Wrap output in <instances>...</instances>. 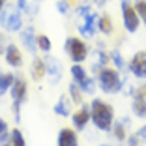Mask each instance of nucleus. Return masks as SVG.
<instances>
[{
	"label": "nucleus",
	"mask_w": 146,
	"mask_h": 146,
	"mask_svg": "<svg viewBox=\"0 0 146 146\" xmlns=\"http://www.w3.org/2000/svg\"><path fill=\"white\" fill-rule=\"evenodd\" d=\"M133 6H135V9H137L141 21H144V25H146V0H137Z\"/></svg>",
	"instance_id": "28"
},
{
	"label": "nucleus",
	"mask_w": 146,
	"mask_h": 146,
	"mask_svg": "<svg viewBox=\"0 0 146 146\" xmlns=\"http://www.w3.org/2000/svg\"><path fill=\"white\" fill-rule=\"evenodd\" d=\"M13 81H15V77H13L11 73H0V86L4 88V92L11 88Z\"/></svg>",
	"instance_id": "27"
},
{
	"label": "nucleus",
	"mask_w": 146,
	"mask_h": 146,
	"mask_svg": "<svg viewBox=\"0 0 146 146\" xmlns=\"http://www.w3.org/2000/svg\"><path fill=\"white\" fill-rule=\"evenodd\" d=\"M131 109H133V114L139 116V118H144L146 116V86H141V88L135 90Z\"/></svg>",
	"instance_id": "11"
},
{
	"label": "nucleus",
	"mask_w": 146,
	"mask_h": 146,
	"mask_svg": "<svg viewBox=\"0 0 146 146\" xmlns=\"http://www.w3.org/2000/svg\"><path fill=\"white\" fill-rule=\"evenodd\" d=\"M56 9H58V13H62V15H68L69 9H71L69 0H56Z\"/></svg>",
	"instance_id": "29"
},
{
	"label": "nucleus",
	"mask_w": 146,
	"mask_h": 146,
	"mask_svg": "<svg viewBox=\"0 0 146 146\" xmlns=\"http://www.w3.org/2000/svg\"><path fill=\"white\" fill-rule=\"evenodd\" d=\"M2 94H4V88H2V86H0V99H2Z\"/></svg>",
	"instance_id": "34"
},
{
	"label": "nucleus",
	"mask_w": 146,
	"mask_h": 146,
	"mask_svg": "<svg viewBox=\"0 0 146 146\" xmlns=\"http://www.w3.org/2000/svg\"><path fill=\"white\" fill-rule=\"evenodd\" d=\"M64 49H66V54L75 64H81V62H84L88 58V45L81 38H77V36H71V38L66 39Z\"/></svg>",
	"instance_id": "6"
},
{
	"label": "nucleus",
	"mask_w": 146,
	"mask_h": 146,
	"mask_svg": "<svg viewBox=\"0 0 146 146\" xmlns=\"http://www.w3.org/2000/svg\"><path fill=\"white\" fill-rule=\"evenodd\" d=\"M101 146H114V144H101Z\"/></svg>",
	"instance_id": "35"
},
{
	"label": "nucleus",
	"mask_w": 146,
	"mask_h": 146,
	"mask_svg": "<svg viewBox=\"0 0 146 146\" xmlns=\"http://www.w3.org/2000/svg\"><path fill=\"white\" fill-rule=\"evenodd\" d=\"M137 137L141 139V142H144V144H146V125H142V127L137 131Z\"/></svg>",
	"instance_id": "31"
},
{
	"label": "nucleus",
	"mask_w": 146,
	"mask_h": 146,
	"mask_svg": "<svg viewBox=\"0 0 146 146\" xmlns=\"http://www.w3.org/2000/svg\"><path fill=\"white\" fill-rule=\"evenodd\" d=\"M19 36H21L23 47L30 52V54H36V51H38V36H36L34 28H32V26H28V28H21V34H19Z\"/></svg>",
	"instance_id": "12"
},
{
	"label": "nucleus",
	"mask_w": 146,
	"mask_h": 146,
	"mask_svg": "<svg viewBox=\"0 0 146 146\" xmlns=\"http://www.w3.org/2000/svg\"><path fill=\"white\" fill-rule=\"evenodd\" d=\"M4 56H6L8 66H11V68H21L23 66V54H21V51H19L17 45L8 43L6 49H4Z\"/></svg>",
	"instance_id": "14"
},
{
	"label": "nucleus",
	"mask_w": 146,
	"mask_h": 146,
	"mask_svg": "<svg viewBox=\"0 0 146 146\" xmlns=\"http://www.w3.org/2000/svg\"><path fill=\"white\" fill-rule=\"evenodd\" d=\"M15 2H17V8L21 13H25L28 17H34L39 9V2L41 0H15Z\"/></svg>",
	"instance_id": "16"
},
{
	"label": "nucleus",
	"mask_w": 146,
	"mask_h": 146,
	"mask_svg": "<svg viewBox=\"0 0 146 146\" xmlns=\"http://www.w3.org/2000/svg\"><path fill=\"white\" fill-rule=\"evenodd\" d=\"M125 141H127V146H141V139L137 137V133H135V135H129Z\"/></svg>",
	"instance_id": "30"
},
{
	"label": "nucleus",
	"mask_w": 146,
	"mask_h": 146,
	"mask_svg": "<svg viewBox=\"0 0 146 146\" xmlns=\"http://www.w3.org/2000/svg\"><path fill=\"white\" fill-rule=\"evenodd\" d=\"M127 2H129V0H127Z\"/></svg>",
	"instance_id": "36"
},
{
	"label": "nucleus",
	"mask_w": 146,
	"mask_h": 146,
	"mask_svg": "<svg viewBox=\"0 0 146 146\" xmlns=\"http://www.w3.org/2000/svg\"><path fill=\"white\" fill-rule=\"evenodd\" d=\"M4 49L6 47H2V39H0V52H4Z\"/></svg>",
	"instance_id": "33"
},
{
	"label": "nucleus",
	"mask_w": 146,
	"mask_h": 146,
	"mask_svg": "<svg viewBox=\"0 0 146 146\" xmlns=\"http://www.w3.org/2000/svg\"><path fill=\"white\" fill-rule=\"evenodd\" d=\"M122 81L124 79L120 77V71L116 68H103L98 71V86L105 94H116V92H120L122 88Z\"/></svg>",
	"instance_id": "3"
},
{
	"label": "nucleus",
	"mask_w": 146,
	"mask_h": 146,
	"mask_svg": "<svg viewBox=\"0 0 146 146\" xmlns=\"http://www.w3.org/2000/svg\"><path fill=\"white\" fill-rule=\"evenodd\" d=\"M9 127L6 124V120L0 118V146H11V141H9Z\"/></svg>",
	"instance_id": "23"
},
{
	"label": "nucleus",
	"mask_w": 146,
	"mask_h": 146,
	"mask_svg": "<svg viewBox=\"0 0 146 146\" xmlns=\"http://www.w3.org/2000/svg\"><path fill=\"white\" fill-rule=\"evenodd\" d=\"M0 26L6 32H19L23 28V15L19 11V8L6 4V8L0 13Z\"/></svg>",
	"instance_id": "5"
},
{
	"label": "nucleus",
	"mask_w": 146,
	"mask_h": 146,
	"mask_svg": "<svg viewBox=\"0 0 146 146\" xmlns=\"http://www.w3.org/2000/svg\"><path fill=\"white\" fill-rule=\"evenodd\" d=\"M45 73H47L45 71V60H43V58H34V62H32V66H30L32 79H34V81H41Z\"/></svg>",
	"instance_id": "18"
},
{
	"label": "nucleus",
	"mask_w": 146,
	"mask_h": 146,
	"mask_svg": "<svg viewBox=\"0 0 146 146\" xmlns=\"http://www.w3.org/2000/svg\"><path fill=\"white\" fill-rule=\"evenodd\" d=\"M51 49H52V43H51V39H49L45 34L38 36V51H41V52H45V54H47V52L51 51Z\"/></svg>",
	"instance_id": "26"
},
{
	"label": "nucleus",
	"mask_w": 146,
	"mask_h": 146,
	"mask_svg": "<svg viewBox=\"0 0 146 146\" xmlns=\"http://www.w3.org/2000/svg\"><path fill=\"white\" fill-rule=\"evenodd\" d=\"M129 71L139 79H146V51H139L129 60Z\"/></svg>",
	"instance_id": "10"
},
{
	"label": "nucleus",
	"mask_w": 146,
	"mask_h": 146,
	"mask_svg": "<svg viewBox=\"0 0 146 146\" xmlns=\"http://www.w3.org/2000/svg\"><path fill=\"white\" fill-rule=\"evenodd\" d=\"M45 60V75H49V81H51V84H58L62 79V64L58 58H54V56H45L43 58Z\"/></svg>",
	"instance_id": "9"
},
{
	"label": "nucleus",
	"mask_w": 146,
	"mask_h": 146,
	"mask_svg": "<svg viewBox=\"0 0 146 146\" xmlns=\"http://www.w3.org/2000/svg\"><path fill=\"white\" fill-rule=\"evenodd\" d=\"M9 96L13 99V114H15V122H21V107L28 98V84L23 77H15L11 88H9Z\"/></svg>",
	"instance_id": "4"
},
{
	"label": "nucleus",
	"mask_w": 146,
	"mask_h": 146,
	"mask_svg": "<svg viewBox=\"0 0 146 146\" xmlns=\"http://www.w3.org/2000/svg\"><path fill=\"white\" fill-rule=\"evenodd\" d=\"M90 122L96 125V129L99 131H111L112 124H114V111H112V105H109L103 99H92L90 103Z\"/></svg>",
	"instance_id": "1"
},
{
	"label": "nucleus",
	"mask_w": 146,
	"mask_h": 146,
	"mask_svg": "<svg viewBox=\"0 0 146 146\" xmlns=\"http://www.w3.org/2000/svg\"><path fill=\"white\" fill-rule=\"evenodd\" d=\"M71 120H73L75 129H77V131H82V129L88 125V122H90V107H88V105H81V109L71 114Z\"/></svg>",
	"instance_id": "13"
},
{
	"label": "nucleus",
	"mask_w": 146,
	"mask_h": 146,
	"mask_svg": "<svg viewBox=\"0 0 146 146\" xmlns=\"http://www.w3.org/2000/svg\"><path fill=\"white\" fill-rule=\"evenodd\" d=\"M58 146H79L77 133L71 127H64L58 133Z\"/></svg>",
	"instance_id": "15"
},
{
	"label": "nucleus",
	"mask_w": 146,
	"mask_h": 146,
	"mask_svg": "<svg viewBox=\"0 0 146 146\" xmlns=\"http://www.w3.org/2000/svg\"><path fill=\"white\" fill-rule=\"evenodd\" d=\"M9 141H11V146H26V141H25V135L19 127H15L9 133Z\"/></svg>",
	"instance_id": "24"
},
{
	"label": "nucleus",
	"mask_w": 146,
	"mask_h": 146,
	"mask_svg": "<svg viewBox=\"0 0 146 146\" xmlns=\"http://www.w3.org/2000/svg\"><path fill=\"white\" fill-rule=\"evenodd\" d=\"M68 90H69V98H71V101H73V105H82V90L79 88V84L77 82H69V86H68Z\"/></svg>",
	"instance_id": "22"
},
{
	"label": "nucleus",
	"mask_w": 146,
	"mask_h": 146,
	"mask_svg": "<svg viewBox=\"0 0 146 146\" xmlns=\"http://www.w3.org/2000/svg\"><path fill=\"white\" fill-rule=\"evenodd\" d=\"M109 64V54L105 51H101V49H96L94 51V64H92V68L96 69V71H99V69L107 68Z\"/></svg>",
	"instance_id": "19"
},
{
	"label": "nucleus",
	"mask_w": 146,
	"mask_h": 146,
	"mask_svg": "<svg viewBox=\"0 0 146 146\" xmlns=\"http://www.w3.org/2000/svg\"><path fill=\"white\" fill-rule=\"evenodd\" d=\"M122 17H124V28L129 34H135L141 26V17H139L137 9L133 4H129L127 0L122 2Z\"/></svg>",
	"instance_id": "8"
},
{
	"label": "nucleus",
	"mask_w": 146,
	"mask_h": 146,
	"mask_svg": "<svg viewBox=\"0 0 146 146\" xmlns=\"http://www.w3.org/2000/svg\"><path fill=\"white\" fill-rule=\"evenodd\" d=\"M71 79H73V82L79 84V88L82 90V94H88V96L96 94V84H98V82H96V79L88 77L86 69L82 68L81 64H73L71 66Z\"/></svg>",
	"instance_id": "7"
},
{
	"label": "nucleus",
	"mask_w": 146,
	"mask_h": 146,
	"mask_svg": "<svg viewBox=\"0 0 146 146\" xmlns=\"http://www.w3.org/2000/svg\"><path fill=\"white\" fill-rule=\"evenodd\" d=\"M98 30L101 32V34H105V36H109L112 32V19L109 17L107 13H103V15L98 17Z\"/></svg>",
	"instance_id": "21"
},
{
	"label": "nucleus",
	"mask_w": 146,
	"mask_h": 146,
	"mask_svg": "<svg viewBox=\"0 0 146 146\" xmlns=\"http://www.w3.org/2000/svg\"><path fill=\"white\" fill-rule=\"evenodd\" d=\"M6 8V0H0V13H2V9Z\"/></svg>",
	"instance_id": "32"
},
{
	"label": "nucleus",
	"mask_w": 146,
	"mask_h": 146,
	"mask_svg": "<svg viewBox=\"0 0 146 146\" xmlns=\"http://www.w3.org/2000/svg\"><path fill=\"white\" fill-rule=\"evenodd\" d=\"M125 129H127V120H118V122H114L112 124V135H114V139L118 142H122V141H125Z\"/></svg>",
	"instance_id": "20"
},
{
	"label": "nucleus",
	"mask_w": 146,
	"mask_h": 146,
	"mask_svg": "<svg viewBox=\"0 0 146 146\" xmlns=\"http://www.w3.org/2000/svg\"><path fill=\"white\" fill-rule=\"evenodd\" d=\"M71 109H73V101L68 96H62L54 103V112L58 116H71Z\"/></svg>",
	"instance_id": "17"
},
{
	"label": "nucleus",
	"mask_w": 146,
	"mask_h": 146,
	"mask_svg": "<svg viewBox=\"0 0 146 146\" xmlns=\"http://www.w3.org/2000/svg\"><path fill=\"white\" fill-rule=\"evenodd\" d=\"M73 17H75V26L77 30L81 32L84 38H94L96 32H98V13L90 8L88 4H81L75 8L73 11Z\"/></svg>",
	"instance_id": "2"
},
{
	"label": "nucleus",
	"mask_w": 146,
	"mask_h": 146,
	"mask_svg": "<svg viewBox=\"0 0 146 146\" xmlns=\"http://www.w3.org/2000/svg\"><path fill=\"white\" fill-rule=\"evenodd\" d=\"M109 60L114 64V68L120 71V69L125 68V60H124V56L118 52V49H114V51H111V54H109Z\"/></svg>",
	"instance_id": "25"
}]
</instances>
